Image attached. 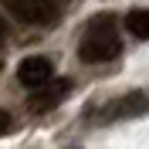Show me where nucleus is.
Instances as JSON below:
<instances>
[{"mask_svg": "<svg viewBox=\"0 0 149 149\" xmlns=\"http://www.w3.org/2000/svg\"><path fill=\"white\" fill-rule=\"evenodd\" d=\"M122 51V37H119V24L112 14H95L85 27L81 41H78V58L85 65H102Z\"/></svg>", "mask_w": 149, "mask_h": 149, "instance_id": "nucleus-1", "label": "nucleus"}, {"mask_svg": "<svg viewBox=\"0 0 149 149\" xmlns=\"http://www.w3.org/2000/svg\"><path fill=\"white\" fill-rule=\"evenodd\" d=\"M51 74H54V61L44 58V54H31V58H24L17 65V81L24 88H31V92L51 85Z\"/></svg>", "mask_w": 149, "mask_h": 149, "instance_id": "nucleus-4", "label": "nucleus"}, {"mask_svg": "<svg viewBox=\"0 0 149 149\" xmlns=\"http://www.w3.org/2000/svg\"><path fill=\"white\" fill-rule=\"evenodd\" d=\"M125 31H129L132 37H139V41H149V10L146 7L132 10L129 17H125Z\"/></svg>", "mask_w": 149, "mask_h": 149, "instance_id": "nucleus-6", "label": "nucleus"}, {"mask_svg": "<svg viewBox=\"0 0 149 149\" xmlns=\"http://www.w3.org/2000/svg\"><path fill=\"white\" fill-rule=\"evenodd\" d=\"M149 112V92H125L102 105V122H122V119H139Z\"/></svg>", "mask_w": 149, "mask_h": 149, "instance_id": "nucleus-3", "label": "nucleus"}, {"mask_svg": "<svg viewBox=\"0 0 149 149\" xmlns=\"http://www.w3.org/2000/svg\"><path fill=\"white\" fill-rule=\"evenodd\" d=\"M3 7L14 20L31 24V27H51L61 20V10L54 0H3Z\"/></svg>", "mask_w": 149, "mask_h": 149, "instance_id": "nucleus-2", "label": "nucleus"}, {"mask_svg": "<svg viewBox=\"0 0 149 149\" xmlns=\"http://www.w3.org/2000/svg\"><path fill=\"white\" fill-rule=\"evenodd\" d=\"M68 92H71V81L68 78H54L51 85H44V88H37V92H31V109L34 112H47V109H54V105H61L68 98Z\"/></svg>", "mask_w": 149, "mask_h": 149, "instance_id": "nucleus-5", "label": "nucleus"}]
</instances>
